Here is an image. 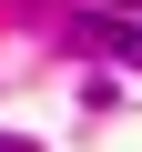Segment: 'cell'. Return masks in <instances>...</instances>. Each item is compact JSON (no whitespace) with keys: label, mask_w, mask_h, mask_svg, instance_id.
Listing matches in <instances>:
<instances>
[{"label":"cell","mask_w":142,"mask_h":152,"mask_svg":"<svg viewBox=\"0 0 142 152\" xmlns=\"http://www.w3.org/2000/svg\"><path fill=\"white\" fill-rule=\"evenodd\" d=\"M122 10H142V0H122Z\"/></svg>","instance_id":"obj_1"}]
</instances>
